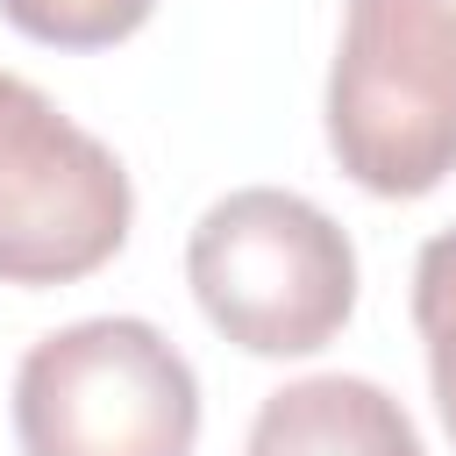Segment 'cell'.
<instances>
[{
	"label": "cell",
	"instance_id": "obj_4",
	"mask_svg": "<svg viewBox=\"0 0 456 456\" xmlns=\"http://www.w3.org/2000/svg\"><path fill=\"white\" fill-rule=\"evenodd\" d=\"M121 157L57 114L50 93L0 71V285H71L128 242Z\"/></svg>",
	"mask_w": 456,
	"mask_h": 456
},
{
	"label": "cell",
	"instance_id": "obj_3",
	"mask_svg": "<svg viewBox=\"0 0 456 456\" xmlns=\"http://www.w3.org/2000/svg\"><path fill=\"white\" fill-rule=\"evenodd\" d=\"M14 435L21 456H192L200 378L164 328L93 314L21 356Z\"/></svg>",
	"mask_w": 456,
	"mask_h": 456
},
{
	"label": "cell",
	"instance_id": "obj_6",
	"mask_svg": "<svg viewBox=\"0 0 456 456\" xmlns=\"http://www.w3.org/2000/svg\"><path fill=\"white\" fill-rule=\"evenodd\" d=\"M413 328L428 342V385H435L442 428L456 442V228L428 235L413 256Z\"/></svg>",
	"mask_w": 456,
	"mask_h": 456
},
{
	"label": "cell",
	"instance_id": "obj_2",
	"mask_svg": "<svg viewBox=\"0 0 456 456\" xmlns=\"http://www.w3.org/2000/svg\"><path fill=\"white\" fill-rule=\"evenodd\" d=\"M328 150L378 200H420L456 171V0H349Z\"/></svg>",
	"mask_w": 456,
	"mask_h": 456
},
{
	"label": "cell",
	"instance_id": "obj_5",
	"mask_svg": "<svg viewBox=\"0 0 456 456\" xmlns=\"http://www.w3.org/2000/svg\"><path fill=\"white\" fill-rule=\"evenodd\" d=\"M242 456H428V449L385 385L328 370V378L278 385L256 406Z\"/></svg>",
	"mask_w": 456,
	"mask_h": 456
},
{
	"label": "cell",
	"instance_id": "obj_1",
	"mask_svg": "<svg viewBox=\"0 0 456 456\" xmlns=\"http://www.w3.org/2000/svg\"><path fill=\"white\" fill-rule=\"evenodd\" d=\"M200 314L249 356H314L356 306V249L335 214L285 185H242L192 221Z\"/></svg>",
	"mask_w": 456,
	"mask_h": 456
},
{
	"label": "cell",
	"instance_id": "obj_7",
	"mask_svg": "<svg viewBox=\"0 0 456 456\" xmlns=\"http://www.w3.org/2000/svg\"><path fill=\"white\" fill-rule=\"evenodd\" d=\"M157 0H0V14L50 50H107L150 21Z\"/></svg>",
	"mask_w": 456,
	"mask_h": 456
}]
</instances>
